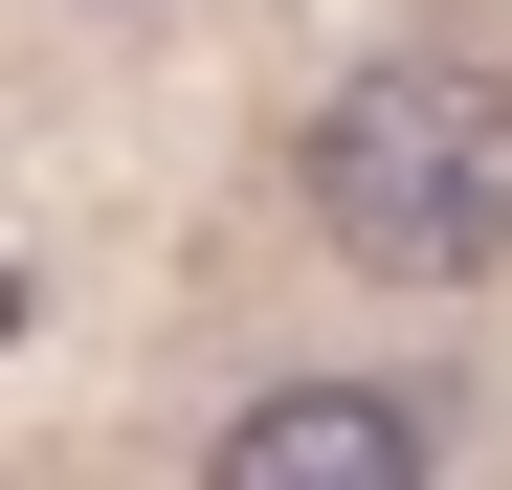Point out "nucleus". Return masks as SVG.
Wrapping results in <instances>:
<instances>
[{"mask_svg": "<svg viewBox=\"0 0 512 490\" xmlns=\"http://www.w3.org/2000/svg\"><path fill=\"white\" fill-rule=\"evenodd\" d=\"M201 490H423V401H379V379H268V401L201 446Z\"/></svg>", "mask_w": 512, "mask_h": 490, "instance_id": "nucleus-2", "label": "nucleus"}, {"mask_svg": "<svg viewBox=\"0 0 512 490\" xmlns=\"http://www.w3.org/2000/svg\"><path fill=\"white\" fill-rule=\"evenodd\" d=\"M290 179H312V223L357 245V268H423V290L512 268V90L490 67H357V90L290 134Z\"/></svg>", "mask_w": 512, "mask_h": 490, "instance_id": "nucleus-1", "label": "nucleus"}]
</instances>
